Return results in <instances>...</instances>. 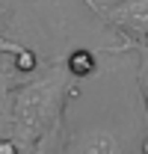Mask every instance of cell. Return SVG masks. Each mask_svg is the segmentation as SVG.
Returning a JSON list of instances; mask_svg holds the SVG:
<instances>
[{
    "label": "cell",
    "instance_id": "3",
    "mask_svg": "<svg viewBox=\"0 0 148 154\" xmlns=\"http://www.w3.org/2000/svg\"><path fill=\"white\" fill-rule=\"evenodd\" d=\"M68 154H122V136L107 128H92L71 142Z\"/></svg>",
    "mask_w": 148,
    "mask_h": 154
},
{
    "label": "cell",
    "instance_id": "2",
    "mask_svg": "<svg viewBox=\"0 0 148 154\" xmlns=\"http://www.w3.org/2000/svg\"><path fill=\"white\" fill-rule=\"evenodd\" d=\"M92 9L107 24L136 36L139 45H148V0L142 3H92Z\"/></svg>",
    "mask_w": 148,
    "mask_h": 154
},
{
    "label": "cell",
    "instance_id": "4",
    "mask_svg": "<svg viewBox=\"0 0 148 154\" xmlns=\"http://www.w3.org/2000/svg\"><path fill=\"white\" fill-rule=\"evenodd\" d=\"M139 89H142V98H145L148 107V45H139Z\"/></svg>",
    "mask_w": 148,
    "mask_h": 154
},
{
    "label": "cell",
    "instance_id": "5",
    "mask_svg": "<svg viewBox=\"0 0 148 154\" xmlns=\"http://www.w3.org/2000/svg\"><path fill=\"white\" fill-rule=\"evenodd\" d=\"M89 68H92V57H86V54H74L68 62V74H86Z\"/></svg>",
    "mask_w": 148,
    "mask_h": 154
},
{
    "label": "cell",
    "instance_id": "6",
    "mask_svg": "<svg viewBox=\"0 0 148 154\" xmlns=\"http://www.w3.org/2000/svg\"><path fill=\"white\" fill-rule=\"evenodd\" d=\"M0 154H18V145H12V142H0Z\"/></svg>",
    "mask_w": 148,
    "mask_h": 154
},
{
    "label": "cell",
    "instance_id": "7",
    "mask_svg": "<svg viewBox=\"0 0 148 154\" xmlns=\"http://www.w3.org/2000/svg\"><path fill=\"white\" fill-rule=\"evenodd\" d=\"M142 154H148V136H145V145H142Z\"/></svg>",
    "mask_w": 148,
    "mask_h": 154
},
{
    "label": "cell",
    "instance_id": "1",
    "mask_svg": "<svg viewBox=\"0 0 148 154\" xmlns=\"http://www.w3.org/2000/svg\"><path fill=\"white\" fill-rule=\"evenodd\" d=\"M65 71H54L51 77H42L36 83L24 86L15 95V128L21 131L24 139L39 136L59 113V104L65 95Z\"/></svg>",
    "mask_w": 148,
    "mask_h": 154
}]
</instances>
